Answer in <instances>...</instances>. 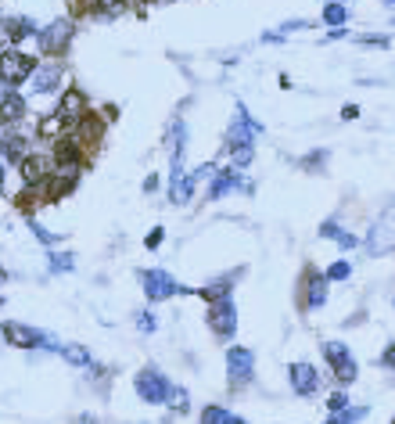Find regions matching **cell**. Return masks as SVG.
Wrapping results in <instances>:
<instances>
[{
    "instance_id": "obj_16",
    "label": "cell",
    "mask_w": 395,
    "mask_h": 424,
    "mask_svg": "<svg viewBox=\"0 0 395 424\" xmlns=\"http://www.w3.org/2000/svg\"><path fill=\"white\" fill-rule=\"evenodd\" d=\"M248 274V266H234V270H227V274H220V277H212V281H205L201 288H194V298H201L205 306L208 302H223V298H234V288H237V281Z\"/></svg>"
},
{
    "instance_id": "obj_34",
    "label": "cell",
    "mask_w": 395,
    "mask_h": 424,
    "mask_svg": "<svg viewBox=\"0 0 395 424\" xmlns=\"http://www.w3.org/2000/svg\"><path fill=\"white\" fill-rule=\"evenodd\" d=\"M323 277H327L330 284H345V281H352V263H349V259H334V263L323 270Z\"/></svg>"
},
{
    "instance_id": "obj_27",
    "label": "cell",
    "mask_w": 395,
    "mask_h": 424,
    "mask_svg": "<svg viewBox=\"0 0 395 424\" xmlns=\"http://www.w3.org/2000/svg\"><path fill=\"white\" fill-rule=\"evenodd\" d=\"M130 11V0H98L94 11H90V18L94 22H115V18H123Z\"/></svg>"
},
{
    "instance_id": "obj_57",
    "label": "cell",
    "mask_w": 395,
    "mask_h": 424,
    "mask_svg": "<svg viewBox=\"0 0 395 424\" xmlns=\"http://www.w3.org/2000/svg\"><path fill=\"white\" fill-rule=\"evenodd\" d=\"M342 4H352V0H342Z\"/></svg>"
},
{
    "instance_id": "obj_42",
    "label": "cell",
    "mask_w": 395,
    "mask_h": 424,
    "mask_svg": "<svg viewBox=\"0 0 395 424\" xmlns=\"http://www.w3.org/2000/svg\"><path fill=\"white\" fill-rule=\"evenodd\" d=\"M65 4H69V18H90L98 0H65Z\"/></svg>"
},
{
    "instance_id": "obj_58",
    "label": "cell",
    "mask_w": 395,
    "mask_h": 424,
    "mask_svg": "<svg viewBox=\"0 0 395 424\" xmlns=\"http://www.w3.org/2000/svg\"><path fill=\"white\" fill-rule=\"evenodd\" d=\"M391 22H395V18H391Z\"/></svg>"
},
{
    "instance_id": "obj_46",
    "label": "cell",
    "mask_w": 395,
    "mask_h": 424,
    "mask_svg": "<svg viewBox=\"0 0 395 424\" xmlns=\"http://www.w3.org/2000/svg\"><path fill=\"white\" fill-rule=\"evenodd\" d=\"M352 33H349V25H342V29H327V33L320 37V44H338V40H349Z\"/></svg>"
},
{
    "instance_id": "obj_33",
    "label": "cell",
    "mask_w": 395,
    "mask_h": 424,
    "mask_svg": "<svg viewBox=\"0 0 395 424\" xmlns=\"http://www.w3.org/2000/svg\"><path fill=\"white\" fill-rule=\"evenodd\" d=\"M367 417H370V406H349L342 413H330L323 424H363Z\"/></svg>"
},
{
    "instance_id": "obj_32",
    "label": "cell",
    "mask_w": 395,
    "mask_h": 424,
    "mask_svg": "<svg viewBox=\"0 0 395 424\" xmlns=\"http://www.w3.org/2000/svg\"><path fill=\"white\" fill-rule=\"evenodd\" d=\"M230 406H223V403H208V406H201V413H198V424H230Z\"/></svg>"
},
{
    "instance_id": "obj_37",
    "label": "cell",
    "mask_w": 395,
    "mask_h": 424,
    "mask_svg": "<svg viewBox=\"0 0 395 424\" xmlns=\"http://www.w3.org/2000/svg\"><path fill=\"white\" fill-rule=\"evenodd\" d=\"M133 327L140 331V335H155V331H159V317L151 313V310H137L133 313Z\"/></svg>"
},
{
    "instance_id": "obj_14",
    "label": "cell",
    "mask_w": 395,
    "mask_h": 424,
    "mask_svg": "<svg viewBox=\"0 0 395 424\" xmlns=\"http://www.w3.org/2000/svg\"><path fill=\"white\" fill-rule=\"evenodd\" d=\"M79 180H83V169H58L54 166V173L47 176V184L40 187V201L43 205H58V201L72 198L76 187H79Z\"/></svg>"
},
{
    "instance_id": "obj_24",
    "label": "cell",
    "mask_w": 395,
    "mask_h": 424,
    "mask_svg": "<svg viewBox=\"0 0 395 424\" xmlns=\"http://www.w3.org/2000/svg\"><path fill=\"white\" fill-rule=\"evenodd\" d=\"M194 194H198V180H194V173H184L173 187H166V198H169L173 205H191Z\"/></svg>"
},
{
    "instance_id": "obj_18",
    "label": "cell",
    "mask_w": 395,
    "mask_h": 424,
    "mask_svg": "<svg viewBox=\"0 0 395 424\" xmlns=\"http://www.w3.org/2000/svg\"><path fill=\"white\" fill-rule=\"evenodd\" d=\"M36 33H40V25H36V18H29V15L0 18V37H4V47H22L25 40H36Z\"/></svg>"
},
{
    "instance_id": "obj_12",
    "label": "cell",
    "mask_w": 395,
    "mask_h": 424,
    "mask_svg": "<svg viewBox=\"0 0 395 424\" xmlns=\"http://www.w3.org/2000/svg\"><path fill=\"white\" fill-rule=\"evenodd\" d=\"M288 385H291V392L298 399H313V396H320V388H323V374L316 371V363L295 359V363H288Z\"/></svg>"
},
{
    "instance_id": "obj_7",
    "label": "cell",
    "mask_w": 395,
    "mask_h": 424,
    "mask_svg": "<svg viewBox=\"0 0 395 424\" xmlns=\"http://www.w3.org/2000/svg\"><path fill=\"white\" fill-rule=\"evenodd\" d=\"M330 298V281L323 277V270H316L313 263L302 266V277H298V310L302 313H316L327 306Z\"/></svg>"
},
{
    "instance_id": "obj_20",
    "label": "cell",
    "mask_w": 395,
    "mask_h": 424,
    "mask_svg": "<svg viewBox=\"0 0 395 424\" xmlns=\"http://www.w3.org/2000/svg\"><path fill=\"white\" fill-rule=\"evenodd\" d=\"M58 112H62L69 123H72V130H76V123L79 119H86L90 112V98H86V90H79V86H65L62 94H58Z\"/></svg>"
},
{
    "instance_id": "obj_56",
    "label": "cell",
    "mask_w": 395,
    "mask_h": 424,
    "mask_svg": "<svg viewBox=\"0 0 395 424\" xmlns=\"http://www.w3.org/2000/svg\"><path fill=\"white\" fill-rule=\"evenodd\" d=\"M0 306H4V295H0Z\"/></svg>"
},
{
    "instance_id": "obj_17",
    "label": "cell",
    "mask_w": 395,
    "mask_h": 424,
    "mask_svg": "<svg viewBox=\"0 0 395 424\" xmlns=\"http://www.w3.org/2000/svg\"><path fill=\"white\" fill-rule=\"evenodd\" d=\"M245 180H248V176L241 173V169H234L230 162L220 166L216 176H212V180H208V187H205V201H223V198L234 194V191L241 194V184H245Z\"/></svg>"
},
{
    "instance_id": "obj_36",
    "label": "cell",
    "mask_w": 395,
    "mask_h": 424,
    "mask_svg": "<svg viewBox=\"0 0 395 424\" xmlns=\"http://www.w3.org/2000/svg\"><path fill=\"white\" fill-rule=\"evenodd\" d=\"M15 205H18V212H25V216H33V212H36L43 201H40V191H29V187H22V191L15 194Z\"/></svg>"
},
{
    "instance_id": "obj_51",
    "label": "cell",
    "mask_w": 395,
    "mask_h": 424,
    "mask_svg": "<svg viewBox=\"0 0 395 424\" xmlns=\"http://www.w3.org/2000/svg\"><path fill=\"white\" fill-rule=\"evenodd\" d=\"M4 187H8V166H4V159H0V194H4Z\"/></svg>"
},
{
    "instance_id": "obj_53",
    "label": "cell",
    "mask_w": 395,
    "mask_h": 424,
    "mask_svg": "<svg viewBox=\"0 0 395 424\" xmlns=\"http://www.w3.org/2000/svg\"><path fill=\"white\" fill-rule=\"evenodd\" d=\"M230 424H252V420H245V417H237V413H234V417H230Z\"/></svg>"
},
{
    "instance_id": "obj_11",
    "label": "cell",
    "mask_w": 395,
    "mask_h": 424,
    "mask_svg": "<svg viewBox=\"0 0 395 424\" xmlns=\"http://www.w3.org/2000/svg\"><path fill=\"white\" fill-rule=\"evenodd\" d=\"M65 90V65L54 62V58H47V62L36 65V72L29 76V94L33 98H54Z\"/></svg>"
},
{
    "instance_id": "obj_1",
    "label": "cell",
    "mask_w": 395,
    "mask_h": 424,
    "mask_svg": "<svg viewBox=\"0 0 395 424\" xmlns=\"http://www.w3.org/2000/svg\"><path fill=\"white\" fill-rule=\"evenodd\" d=\"M0 342L11 345V349H22V352H62V342L51 331H40V327H29L22 320H0Z\"/></svg>"
},
{
    "instance_id": "obj_19",
    "label": "cell",
    "mask_w": 395,
    "mask_h": 424,
    "mask_svg": "<svg viewBox=\"0 0 395 424\" xmlns=\"http://www.w3.org/2000/svg\"><path fill=\"white\" fill-rule=\"evenodd\" d=\"M29 115V101L22 90H0V126L4 130H18Z\"/></svg>"
},
{
    "instance_id": "obj_23",
    "label": "cell",
    "mask_w": 395,
    "mask_h": 424,
    "mask_svg": "<svg viewBox=\"0 0 395 424\" xmlns=\"http://www.w3.org/2000/svg\"><path fill=\"white\" fill-rule=\"evenodd\" d=\"M105 130H108V119H101L98 112H90L86 119H79V123H76V137L83 140V144H98L101 137H105Z\"/></svg>"
},
{
    "instance_id": "obj_40",
    "label": "cell",
    "mask_w": 395,
    "mask_h": 424,
    "mask_svg": "<svg viewBox=\"0 0 395 424\" xmlns=\"http://www.w3.org/2000/svg\"><path fill=\"white\" fill-rule=\"evenodd\" d=\"M306 29H313V22H309V18H288V22H281V25H277V33L288 40L291 33H306Z\"/></svg>"
},
{
    "instance_id": "obj_4",
    "label": "cell",
    "mask_w": 395,
    "mask_h": 424,
    "mask_svg": "<svg viewBox=\"0 0 395 424\" xmlns=\"http://www.w3.org/2000/svg\"><path fill=\"white\" fill-rule=\"evenodd\" d=\"M320 356H323V363H327L330 378L338 381V388H349V385L359 378V363H356V352L349 349V342L327 338V342H320Z\"/></svg>"
},
{
    "instance_id": "obj_52",
    "label": "cell",
    "mask_w": 395,
    "mask_h": 424,
    "mask_svg": "<svg viewBox=\"0 0 395 424\" xmlns=\"http://www.w3.org/2000/svg\"><path fill=\"white\" fill-rule=\"evenodd\" d=\"M8 281H11V274H8L4 266H0V284H8Z\"/></svg>"
},
{
    "instance_id": "obj_50",
    "label": "cell",
    "mask_w": 395,
    "mask_h": 424,
    "mask_svg": "<svg viewBox=\"0 0 395 424\" xmlns=\"http://www.w3.org/2000/svg\"><path fill=\"white\" fill-rule=\"evenodd\" d=\"M72 424H98V413H79Z\"/></svg>"
},
{
    "instance_id": "obj_9",
    "label": "cell",
    "mask_w": 395,
    "mask_h": 424,
    "mask_svg": "<svg viewBox=\"0 0 395 424\" xmlns=\"http://www.w3.org/2000/svg\"><path fill=\"white\" fill-rule=\"evenodd\" d=\"M237 324H241V317H237V302L234 298L208 302V306H205V327L212 331V338H216V342L230 345L237 338Z\"/></svg>"
},
{
    "instance_id": "obj_15",
    "label": "cell",
    "mask_w": 395,
    "mask_h": 424,
    "mask_svg": "<svg viewBox=\"0 0 395 424\" xmlns=\"http://www.w3.org/2000/svg\"><path fill=\"white\" fill-rule=\"evenodd\" d=\"M51 155H54V166H58V169H86V162H90L86 144H83L76 133L58 137V140L51 144Z\"/></svg>"
},
{
    "instance_id": "obj_39",
    "label": "cell",
    "mask_w": 395,
    "mask_h": 424,
    "mask_svg": "<svg viewBox=\"0 0 395 424\" xmlns=\"http://www.w3.org/2000/svg\"><path fill=\"white\" fill-rule=\"evenodd\" d=\"M323 403H327V413H342V410L352 406V399H349V392H345V388H334Z\"/></svg>"
},
{
    "instance_id": "obj_10",
    "label": "cell",
    "mask_w": 395,
    "mask_h": 424,
    "mask_svg": "<svg viewBox=\"0 0 395 424\" xmlns=\"http://www.w3.org/2000/svg\"><path fill=\"white\" fill-rule=\"evenodd\" d=\"M54 173V155H51V147H33L29 155L18 162V176H22V187L29 191H40L47 184V176Z\"/></svg>"
},
{
    "instance_id": "obj_35",
    "label": "cell",
    "mask_w": 395,
    "mask_h": 424,
    "mask_svg": "<svg viewBox=\"0 0 395 424\" xmlns=\"http://www.w3.org/2000/svg\"><path fill=\"white\" fill-rule=\"evenodd\" d=\"M166 406H169L173 413H191V392H187L184 385H173V392H169Z\"/></svg>"
},
{
    "instance_id": "obj_44",
    "label": "cell",
    "mask_w": 395,
    "mask_h": 424,
    "mask_svg": "<svg viewBox=\"0 0 395 424\" xmlns=\"http://www.w3.org/2000/svg\"><path fill=\"white\" fill-rule=\"evenodd\" d=\"M162 241H166V227H151L147 237H144V249H147V252H159Z\"/></svg>"
},
{
    "instance_id": "obj_13",
    "label": "cell",
    "mask_w": 395,
    "mask_h": 424,
    "mask_svg": "<svg viewBox=\"0 0 395 424\" xmlns=\"http://www.w3.org/2000/svg\"><path fill=\"white\" fill-rule=\"evenodd\" d=\"M363 249H367L370 259H381V256H391L395 252V216L384 208V216L370 223L367 237H363Z\"/></svg>"
},
{
    "instance_id": "obj_28",
    "label": "cell",
    "mask_w": 395,
    "mask_h": 424,
    "mask_svg": "<svg viewBox=\"0 0 395 424\" xmlns=\"http://www.w3.org/2000/svg\"><path fill=\"white\" fill-rule=\"evenodd\" d=\"M76 270V256L65 252V249H47V274L62 277V274H72Z\"/></svg>"
},
{
    "instance_id": "obj_21",
    "label": "cell",
    "mask_w": 395,
    "mask_h": 424,
    "mask_svg": "<svg viewBox=\"0 0 395 424\" xmlns=\"http://www.w3.org/2000/svg\"><path fill=\"white\" fill-rule=\"evenodd\" d=\"M33 147H36L33 137H25V133H18V130H8L4 140H0V159H4V166H15V169H18V162H22Z\"/></svg>"
},
{
    "instance_id": "obj_5",
    "label": "cell",
    "mask_w": 395,
    "mask_h": 424,
    "mask_svg": "<svg viewBox=\"0 0 395 424\" xmlns=\"http://www.w3.org/2000/svg\"><path fill=\"white\" fill-rule=\"evenodd\" d=\"M133 392L144 406H166L169 392H173V378L159 367V363H144L133 374Z\"/></svg>"
},
{
    "instance_id": "obj_47",
    "label": "cell",
    "mask_w": 395,
    "mask_h": 424,
    "mask_svg": "<svg viewBox=\"0 0 395 424\" xmlns=\"http://www.w3.org/2000/svg\"><path fill=\"white\" fill-rule=\"evenodd\" d=\"M159 187H162V176H159V173H147V176H144V194H155Z\"/></svg>"
},
{
    "instance_id": "obj_43",
    "label": "cell",
    "mask_w": 395,
    "mask_h": 424,
    "mask_svg": "<svg viewBox=\"0 0 395 424\" xmlns=\"http://www.w3.org/2000/svg\"><path fill=\"white\" fill-rule=\"evenodd\" d=\"M334 245H338V252H356L363 241H359V234H352V230H342L338 237H334Z\"/></svg>"
},
{
    "instance_id": "obj_25",
    "label": "cell",
    "mask_w": 395,
    "mask_h": 424,
    "mask_svg": "<svg viewBox=\"0 0 395 424\" xmlns=\"http://www.w3.org/2000/svg\"><path fill=\"white\" fill-rule=\"evenodd\" d=\"M320 22L330 25V29H342L352 22V11L349 4H342V0H323V8H320Z\"/></svg>"
},
{
    "instance_id": "obj_30",
    "label": "cell",
    "mask_w": 395,
    "mask_h": 424,
    "mask_svg": "<svg viewBox=\"0 0 395 424\" xmlns=\"http://www.w3.org/2000/svg\"><path fill=\"white\" fill-rule=\"evenodd\" d=\"M112 378H115V371H112V367H105V363H90V367H86V381L94 385V388L101 392V396H108Z\"/></svg>"
},
{
    "instance_id": "obj_55",
    "label": "cell",
    "mask_w": 395,
    "mask_h": 424,
    "mask_svg": "<svg viewBox=\"0 0 395 424\" xmlns=\"http://www.w3.org/2000/svg\"><path fill=\"white\" fill-rule=\"evenodd\" d=\"M391 208H395V194H391V198H388V212H391Z\"/></svg>"
},
{
    "instance_id": "obj_49",
    "label": "cell",
    "mask_w": 395,
    "mask_h": 424,
    "mask_svg": "<svg viewBox=\"0 0 395 424\" xmlns=\"http://www.w3.org/2000/svg\"><path fill=\"white\" fill-rule=\"evenodd\" d=\"M359 112H363L359 105H345L342 108V119H345V123H352V119H359Z\"/></svg>"
},
{
    "instance_id": "obj_31",
    "label": "cell",
    "mask_w": 395,
    "mask_h": 424,
    "mask_svg": "<svg viewBox=\"0 0 395 424\" xmlns=\"http://www.w3.org/2000/svg\"><path fill=\"white\" fill-rule=\"evenodd\" d=\"M25 220H29V234H33V237L40 241L43 249H58V245H62V234H54V230H47V227H43V223H40L36 216H25Z\"/></svg>"
},
{
    "instance_id": "obj_41",
    "label": "cell",
    "mask_w": 395,
    "mask_h": 424,
    "mask_svg": "<svg viewBox=\"0 0 395 424\" xmlns=\"http://www.w3.org/2000/svg\"><path fill=\"white\" fill-rule=\"evenodd\" d=\"M342 230H345V227L338 223V216H327V220L316 227V237H323V241H334V237H338Z\"/></svg>"
},
{
    "instance_id": "obj_26",
    "label": "cell",
    "mask_w": 395,
    "mask_h": 424,
    "mask_svg": "<svg viewBox=\"0 0 395 424\" xmlns=\"http://www.w3.org/2000/svg\"><path fill=\"white\" fill-rule=\"evenodd\" d=\"M58 356H62L69 367H76V371H86L90 363H94V352H90L83 342H62V352H58Z\"/></svg>"
},
{
    "instance_id": "obj_59",
    "label": "cell",
    "mask_w": 395,
    "mask_h": 424,
    "mask_svg": "<svg viewBox=\"0 0 395 424\" xmlns=\"http://www.w3.org/2000/svg\"><path fill=\"white\" fill-rule=\"evenodd\" d=\"M391 424H395V420H391Z\"/></svg>"
},
{
    "instance_id": "obj_45",
    "label": "cell",
    "mask_w": 395,
    "mask_h": 424,
    "mask_svg": "<svg viewBox=\"0 0 395 424\" xmlns=\"http://www.w3.org/2000/svg\"><path fill=\"white\" fill-rule=\"evenodd\" d=\"M377 367H381V371H391V374H395V342H388V345L381 349V356H377Z\"/></svg>"
},
{
    "instance_id": "obj_48",
    "label": "cell",
    "mask_w": 395,
    "mask_h": 424,
    "mask_svg": "<svg viewBox=\"0 0 395 424\" xmlns=\"http://www.w3.org/2000/svg\"><path fill=\"white\" fill-rule=\"evenodd\" d=\"M259 40H262V44H284V37L277 33V29H266V33H262Z\"/></svg>"
},
{
    "instance_id": "obj_38",
    "label": "cell",
    "mask_w": 395,
    "mask_h": 424,
    "mask_svg": "<svg viewBox=\"0 0 395 424\" xmlns=\"http://www.w3.org/2000/svg\"><path fill=\"white\" fill-rule=\"evenodd\" d=\"M359 47H377V51H388L391 47V33H359L356 37Z\"/></svg>"
},
{
    "instance_id": "obj_8",
    "label": "cell",
    "mask_w": 395,
    "mask_h": 424,
    "mask_svg": "<svg viewBox=\"0 0 395 424\" xmlns=\"http://www.w3.org/2000/svg\"><path fill=\"white\" fill-rule=\"evenodd\" d=\"M255 381V352L248 345H227V388L234 392H245Z\"/></svg>"
},
{
    "instance_id": "obj_29",
    "label": "cell",
    "mask_w": 395,
    "mask_h": 424,
    "mask_svg": "<svg viewBox=\"0 0 395 424\" xmlns=\"http://www.w3.org/2000/svg\"><path fill=\"white\" fill-rule=\"evenodd\" d=\"M327 162H330V151L327 147H313V151H306V155L298 159V169L302 173H323Z\"/></svg>"
},
{
    "instance_id": "obj_54",
    "label": "cell",
    "mask_w": 395,
    "mask_h": 424,
    "mask_svg": "<svg viewBox=\"0 0 395 424\" xmlns=\"http://www.w3.org/2000/svg\"><path fill=\"white\" fill-rule=\"evenodd\" d=\"M381 4H384L388 11H395V0H381Z\"/></svg>"
},
{
    "instance_id": "obj_2",
    "label": "cell",
    "mask_w": 395,
    "mask_h": 424,
    "mask_svg": "<svg viewBox=\"0 0 395 424\" xmlns=\"http://www.w3.org/2000/svg\"><path fill=\"white\" fill-rule=\"evenodd\" d=\"M137 284H140V291H144V298L151 302V306L169 302V298H176V295H194V288L180 284V281L169 274V270H162V266H140V270H137Z\"/></svg>"
},
{
    "instance_id": "obj_3",
    "label": "cell",
    "mask_w": 395,
    "mask_h": 424,
    "mask_svg": "<svg viewBox=\"0 0 395 424\" xmlns=\"http://www.w3.org/2000/svg\"><path fill=\"white\" fill-rule=\"evenodd\" d=\"M76 33H79L76 18H54V22L40 25V33H36V51H40L43 58H54V62H62V58L72 51Z\"/></svg>"
},
{
    "instance_id": "obj_22",
    "label": "cell",
    "mask_w": 395,
    "mask_h": 424,
    "mask_svg": "<svg viewBox=\"0 0 395 424\" xmlns=\"http://www.w3.org/2000/svg\"><path fill=\"white\" fill-rule=\"evenodd\" d=\"M65 133H72V123L58 112V108H51V112H43L40 115V123H36V140H58V137H65Z\"/></svg>"
},
{
    "instance_id": "obj_6",
    "label": "cell",
    "mask_w": 395,
    "mask_h": 424,
    "mask_svg": "<svg viewBox=\"0 0 395 424\" xmlns=\"http://www.w3.org/2000/svg\"><path fill=\"white\" fill-rule=\"evenodd\" d=\"M36 65H40L36 54H29L22 47H4L0 51V90H18L22 83H29Z\"/></svg>"
}]
</instances>
